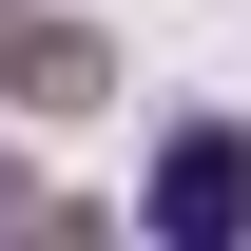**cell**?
Masks as SVG:
<instances>
[{
    "instance_id": "obj_1",
    "label": "cell",
    "mask_w": 251,
    "mask_h": 251,
    "mask_svg": "<svg viewBox=\"0 0 251 251\" xmlns=\"http://www.w3.org/2000/svg\"><path fill=\"white\" fill-rule=\"evenodd\" d=\"M251 213V155L232 135H174V174H155V232H232Z\"/></svg>"
}]
</instances>
